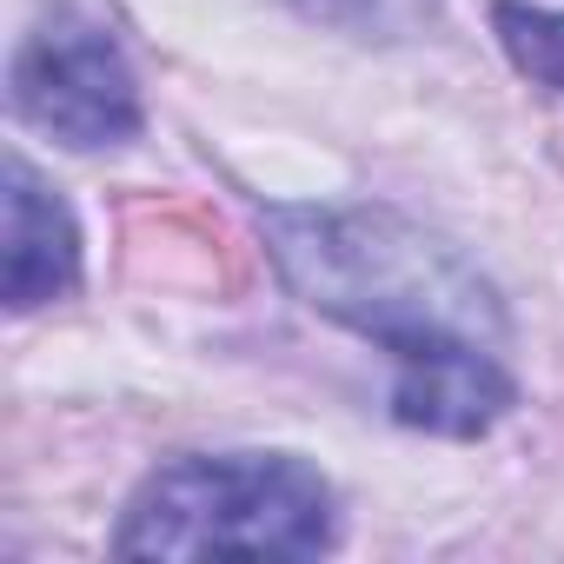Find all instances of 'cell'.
I'll use <instances>...</instances> for the list:
<instances>
[{"label": "cell", "mask_w": 564, "mask_h": 564, "mask_svg": "<svg viewBox=\"0 0 564 564\" xmlns=\"http://www.w3.org/2000/svg\"><path fill=\"white\" fill-rule=\"evenodd\" d=\"M259 232L279 279L313 313L399 359V425L485 438L511 412L505 306L458 246L392 206H265Z\"/></svg>", "instance_id": "1"}, {"label": "cell", "mask_w": 564, "mask_h": 564, "mask_svg": "<svg viewBox=\"0 0 564 564\" xmlns=\"http://www.w3.org/2000/svg\"><path fill=\"white\" fill-rule=\"evenodd\" d=\"M339 538L333 485L293 452H193L160 465L120 531V557H319Z\"/></svg>", "instance_id": "2"}, {"label": "cell", "mask_w": 564, "mask_h": 564, "mask_svg": "<svg viewBox=\"0 0 564 564\" xmlns=\"http://www.w3.org/2000/svg\"><path fill=\"white\" fill-rule=\"evenodd\" d=\"M14 113L47 140L94 153L140 133V87L127 54L94 21L61 8L14 54Z\"/></svg>", "instance_id": "3"}, {"label": "cell", "mask_w": 564, "mask_h": 564, "mask_svg": "<svg viewBox=\"0 0 564 564\" xmlns=\"http://www.w3.org/2000/svg\"><path fill=\"white\" fill-rule=\"evenodd\" d=\"M0 279H8V313L54 306L80 286L74 206L28 160H8V252H0Z\"/></svg>", "instance_id": "4"}, {"label": "cell", "mask_w": 564, "mask_h": 564, "mask_svg": "<svg viewBox=\"0 0 564 564\" xmlns=\"http://www.w3.org/2000/svg\"><path fill=\"white\" fill-rule=\"evenodd\" d=\"M140 246H166V259L140 265V279H166V286H180V279H193V286H213V293H232L246 265H239V246L226 239V226L186 199H140L127 206V252Z\"/></svg>", "instance_id": "5"}, {"label": "cell", "mask_w": 564, "mask_h": 564, "mask_svg": "<svg viewBox=\"0 0 564 564\" xmlns=\"http://www.w3.org/2000/svg\"><path fill=\"white\" fill-rule=\"evenodd\" d=\"M491 28L511 54V67L551 94H564V14L551 8H524V0H498L491 8Z\"/></svg>", "instance_id": "6"}]
</instances>
